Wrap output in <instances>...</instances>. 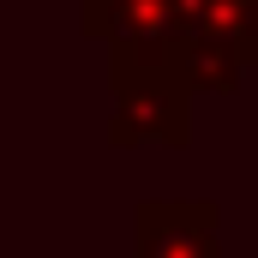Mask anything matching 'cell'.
<instances>
[{
	"instance_id": "cell-1",
	"label": "cell",
	"mask_w": 258,
	"mask_h": 258,
	"mask_svg": "<svg viewBox=\"0 0 258 258\" xmlns=\"http://www.w3.org/2000/svg\"><path fill=\"white\" fill-rule=\"evenodd\" d=\"M108 144L138 150V144H168L186 150L192 144V84L180 78V66H108Z\"/></svg>"
},
{
	"instance_id": "cell-6",
	"label": "cell",
	"mask_w": 258,
	"mask_h": 258,
	"mask_svg": "<svg viewBox=\"0 0 258 258\" xmlns=\"http://www.w3.org/2000/svg\"><path fill=\"white\" fill-rule=\"evenodd\" d=\"M252 66H258V42H252Z\"/></svg>"
},
{
	"instance_id": "cell-2",
	"label": "cell",
	"mask_w": 258,
	"mask_h": 258,
	"mask_svg": "<svg viewBox=\"0 0 258 258\" xmlns=\"http://www.w3.org/2000/svg\"><path fill=\"white\" fill-rule=\"evenodd\" d=\"M78 24L108 42V66H174L186 42L174 0H78Z\"/></svg>"
},
{
	"instance_id": "cell-3",
	"label": "cell",
	"mask_w": 258,
	"mask_h": 258,
	"mask_svg": "<svg viewBox=\"0 0 258 258\" xmlns=\"http://www.w3.org/2000/svg\"><path fill=\"white\" fill-rule=\"evenodd\" d=\"M132 258H222L216 198H138Z\"/></svg>"
},
{
	"instance_id": "cell-5",
	"label": "cell",
	"mask_w": 258,
	"mask_h": 258,
	"mask_svg": "<svg viewBox=\"0 0 258 258\" xmlns=\"http://www.w3.org/2000/svg\"><path fill=\"white\" fill-rule=\"evenodd\" d=\"M186 36H240L246 54L258 42V0H174Z\"/></svg>"
},
{
	"instance_id": "cell-4",
	"label": "cell",
	"mask_w": 258,
	"mask_h": 258,
	"mask_svg": "<svg viewBox=\"0 0 258 258\" xmlns=\"http://www.w3.org/2000/svg\"><path fill=\"white\" fill-rule=\"evenodd\" d=\"M174 66H180V78L192 84L198 96H228V90H240L252 54H246L240 36H186Z\"/></svg>"
}]
</instances>
